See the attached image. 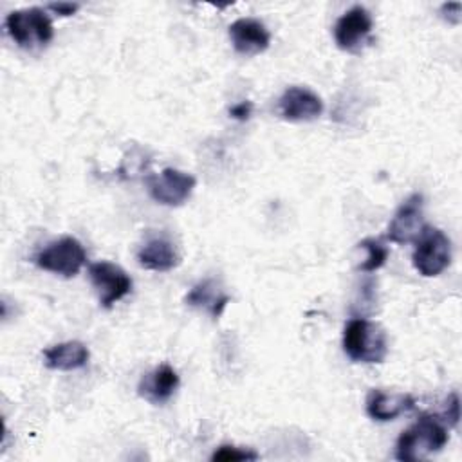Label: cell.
I'll return each instance as SVG.
<instances>
[{
	"label": "cell",
	"mask_w": 462,
	"mask_h": 462,
	"mask_svg": "<svg viewBox=\"0 0 462 462\" xmlns=\"http://www.w3.org/2000/svg\"><path fill=\"white\" fill-rule=\"evenodd\" d=\"M449 440L448 428L437 415H420L395 442V458L402 462L424 460L439 453Z\"/></svg>",
	"instance_id": "1"
},
{
	"label": "cell",
	"mask_w": 462,
	"mask_h": 462,
	"mask_svg": "<svg viewBox=\"0 0 462 462\" xmlns=\"http://www.w3.org/2000/svg\"><path fill=\"white\" fill-rule=\"evenodd\" d=\"M343 350L357 363H383L388 356L386 332L370 319L352 318L343 330Z\"/></svg>",
	"instance_id": "2"
},
{
	"label": "cell",
	"mask_w": 462,
	"mask_h": 462,
	"mask_svg": "<svg viewBox=\"0 0 462 462\" xmlns=\"http://www.w3.org/2000/svg\"><path fill=\"white\" fill-rule=\"evenodd\" d=\"M5 31L11 40L25 51L45 47L54 38L52 22L42 7L11 11L5 16Z\"/></svg>",
	"instance_id": "3"
},
{
	"label": "cell",
	"mask_w": 462,
	"mask_h": 462,
	"mask_svg": "<svg viewBox=\"0 0 462 462\" xmlns=\"http://www.w3.org/2000/svg\"><path fill=\"white\" fill-rule=\"evenodd\" d=\"M411 263L419 274L431 278L439 276L451 263V240L448 235L433 226L424 224L419 236L413 240Z\"/></svg>",
	"instance_id": "4"
},
{
	"label": "cell",
	"mask_w": 462,
	"mask_h": 462,
	"mask_svg": "<svg viewBox=\"0 0 462 462\" xmlns=\"http://www.w3.org/2000/svg\"><path fill=\"white\" fill-rule=\"evenodd\" d=\"M87 262L83 244L74 236H61L34 254V263L49 273L63 278L76 276Z\"/></svg>",
	"instance_id": "5"
},
{
	"label": "cell",
	"mask_w": 462,
	"mask_h": 462,
	"mask_svg": "<svg viewBox=\"0 0 462 462\" xmlns=\"http://www.w3.org/2000/svg\"><path fill=\"white\" fill-rule=\"evenodd\" d=\"M150 197L170 208L182 206L195 189V177L177 168H164L161 173H152L144 179Z\"/></svg>",
	"instance_id": "6"
},
{
	"label": "cell",
	"mask_w": 462,
	"mask_h": 462,
	"mask_svg": "<svg viewBox=\"0 0 462 462\" xmlns=\"http://www.w3.org/2000/svg\"><path fill=\"white\" fill-rule=\"evenodd\" d=\"M372 29H374L372 14L365 7L354 5L346 13H343L334 25L336 45L341 51H346L352 54L361 52V49L372 40L370 38Z\"/></svg>",
	"instance_id": "7"
},
{
	"label": "cell",
	"mask_w": 462,
	"mask_h": 462,
	"mask_svg": "<svg viewBox=\"0 0 462 462\" xmlns=\"http://www.w3.org/2000/svg\"><path fill=\"white\" fill-rule=\"evenodd\" d=\"M88 276L99 292V301L105 309H110L132 291V278L112 262L101 260L92 263L88 267Z\"/></svg>",
	"instance_id": "8"
},
{
	"label": "cell",
	"mask_w": 462,
	"mask_h": 462,
	"mask_svg": "<svg viewBox=\"0 0 462 462\" xmlns=\"http://www.w3.org/2000/svg\"><path fill=\"white\" fill-rule=\"evenodd\" d=\"M424 227V197L422 193H411L393 213L386 236L393 244L413 242Z\"/></svg>",
	"instance_id": "9"
},
{
	"label": "cell",
	"mask_w": 462,
	"mask_h": 462,
	"mask_svg": "<svg viewBox=\"0 0 462 462\" xmlns=\"http://www.w3.org/2000/svg\"><path fill=\"white\" fill-rule=\"evenodd\" d=\"M278 112L285 121H314L323 114V101L310 88L294 85L282 94Z\"/></svg>",
	"instance_id": "10"
},
{
	"label": "cell",
	"mask_w": 462,
	"mask_h": 462,
	"mask_svg": "<svg viewBox=\"0 0 462 462\" xmlns=\"http://www.w3.org/2000/svg\"><path fill=\"white\" fill-rule=\"evenodd\" d=\"M233 49L242 56H256L269 49L271 32L256 18H238L229 25Z\"/></svg>",
	"instance_id": "11"
},
{
	"label": "cell",
	"mask_w": 462,
	"mask_h": 462,
	"mask_svg": "<svg viewBox=\"0 0 462 462\" xmlns=\"http://www.w3.org/2000/svg\"><path fill=\"white\" fill-rule=\"evenodd\" d=\"M413 406H415V399L410 393L386 392L381 388L370 390L365 401L366 415L379 422L393 420L399 415L413 410Z\"/></svg>",
	"instance_id": "12"
},
{
	"label": "cell",
	"mask_w": 462,
	"mask_h": 462,
	"mask_svg": "<svg viewBox=\"0 0 462 462\" xmlns=\"http://www.w3.org/2000/svg\"><path fill=\"white\" fill-rule=\"evenodd\" d=\"M179 388V374L168 363L159 365L152 372L144 374L137 384V393L152 404H162Z\"/></svg>",
	"instance_id": "13"
},
{
	"label": "cell",
	"mask_w": 462,
	"mask_h": 462,
	"mask_svg": "<svg viewBox=\"0 0 462 462\" xmlns=\"http://www.w3.org/2000/svg\"><path fill=\"white\" fill-rule=\"evenodd\" d=\"M137 262L148 271L166 273L180 263V254L170 240L152 238L137 251Z\"/></svg>",
	"instance_id": "14"
},
{
	"label": "cell",
	"mask_w": 462,
	"mask_h": 462,
	"mask_svg": "<svg viewBox=\"0 0 462 462\" xmlns=\"http://www.w3.org/2000/svg\"><path fill=\"white\" fill-rule=\"evenodd\" d=\"M90 352L81 341H63L43 350V359L51 370H76L88 363Z\"/></svg>",
	"instance_id": "15"
},
{
	"label": "cell",
	"mask_w": 462,
	"mask_h": 462,
	"mask_svg": "<svg viewBox=\"0 0 462 462\" xmlns=\"http://www.w3.org/2000/svg\"><path fill=\"white\" fill-rule=\"evenodd\" d=\"M186 303L195 309L206 310L213 319H218L226 305L229 303V296L222 292L213 280H202L189 289L186 294Z\"/></svg>",
	"instance_id": "16"
},
{
	"label": "cell",
	"mask_w": 462,
	"mask_h": 462,
	"mask_svg": "<svg viewBox=\"0 0 462 462\" xmlns=\"http://www.w3.org/2000/svg\"><path fill=\"white\" fill-rule=\"evenodd\" d=\"M359 245L366 251V258L359 265V269L363 273H374V271L381 269L386 263L390 251L379 238H365Z\"/></svg>",
	"instance_id": "17"
},
{
	"label": "cell",
	"mask_w": 462,
	"mask_h": 462,
	"mask_svg": "<svg viewBox=\"0 0 462 462\" xmlns=\"http://www.w3.org/2000/svg\"><path fill=\"white\" fill-rule=\"evenodd\" d=\"M258 453L253 449H245V448H236V446H218V449H215V453L211 455V460H218V462H235V460H258Z\"/></svg>",
	"instance_id": "18"
},
{
	"label": "cell",
	"mask_w": 462,
	"mask_h": 462,
	"mask_svg": "<svg viewBox=\"0 0 462 462\" xmlns=\"http://www.w3.org/2000/svg\"><path fill=\"white\" fill-rule=\"evenodd\" d=\"M460 9H462L460 2H449V4H444L440 7V13H442V18L448 20L449 23H458L460 22Z\"/></svg>",
	"instance_id": "19"
},
{
	"label": "cell",
	"mask_w": 462,
	"mask_h": 462,
	"mask_svg": "<svg viewBox=\"0 0 462 462\" xmlns=\"http://www.w3.org/2000/svg\"><path fill=\"white\" fill-rule=\"evenodd\" d=\"M251 110H253V105L251 101H240L238 105L231 106L229 108V114L233 119H238V121H245L249 116H251Z\"/></svg>",
	"instance_id": "20"
},
{
	"label": "cell",
	"mask_w": 462,
	"mask_h": 462,
	"mask_svg": "<svg viewBox=\"0 0 462 462\" xmlns=\"http://www.w3.org/2000/svg\"><path fill=\"white\" fill-rule=\"evenodd\" d=\"M446 420H449L451 426L457 424L458 420V395L453 392L448 397V408H446Z\"/></svg>",
	"instance_id": "21"
},
{
	"label": "cell",
	"mask_w": 462,
	"mask_h": 462,
	"mask_svg": "<svg viewBox=\"0 0 462 462\" xmlns=\"http://www.w3.org/2000/svg\"><path fill=\"white\" fill-rule=\"evenodd\" d=\"M49 9L60 16H72L79 9V5L70 2H58V4H49Z\"/></svg>",
	"instance_id": "22"
}]
</instances>
